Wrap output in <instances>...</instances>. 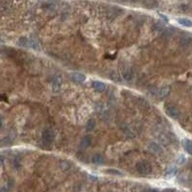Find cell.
Segmentation results:
<instances>
[{
    "label": "cell",
    "instance_id": "1",
    "mask_svg": "<svg viewBox=\"0 0 192 192\" xmlns=\"http://www.w3.org/2000/svg\"><path fill=\"white\" fill-rule=\"evenodd\" d=\"M136 169L140 175H149L152 172V166L146 160H141L136 164Z\"/></svg>",
    "mask_w": 192,
    "mask_h": 192
},
{
    "label": "cell",
    "instance_id": "2",
    "mask_svg": "<svg viewBox=\"0 0 192 192\" xmlns=\"http://www.w3.org/2000/svg\"><path fill=\"white\" fill-rule=\"evenodd\" d=\"M17 44L19 46H21V47H31V48H34L36 50H38L39 47H38V44L35 42V40L33 39H29L27 38H21L19 40H18V42Z\"/></svg>",
    "mask_w": 192,
    "mask_h": 192
},
{
    "label": "cell",
    "instance_id": "3",
    "mask_svg": "<svg viewBox=\"0 0 192 192\" xmlns=\"http://www.w3.org/2000/svg\"><path fill=\"white\" fill-rule=\"evenodd\" d=\"M55 138V133L51 129H45L42 132V141L45 144H51Z\"/></svg>",
    "mask_w": 192,
    "mask_h": 192
},
{
    "label": "cell",
    "instance_id": "4",
    "mask_svg": "<svg viewBox=\"0 0 192 192\" xmlns=\"http://www.w3.org/2000/svg\"><path fill=\"white\" fill-rule=\"evenodd\" d=\"M165 112L166 114L170 116V117H172V118H178L180 115H181V113H180V110L174 107V106H166L165 108Z\"/></svg>",
    "mask_w": 192,
    "mask_h": 192
},
{
    "label": "cell",
    "instance_id": "5",
    "mask_svg": "<svg viewBox=\"0 0 192 192\" xmlns=\"http://www.w3.org/2000/svg\"><path fill=\"white\" fill-rule=\"evenodd\" d=\"M62 84H63L62 77H60V75L56 76L53 80V83H52V87H53V90L55 92L60 90V88L62 87Z\"/></svg>",
    "mask_w": 192,
    "mask_h": 192
},
{
    "label": "cell",
    "instance_id": "6",
    "mask_svg": "<svg viewBox=\"0 0 192 192\" xmlns=\"http://www.w3.org/2000/svg\"><path fill=\"white\" fill-rule=\"evenodd\" d=\"M71 79L76 83H83L86 81V75L80 72H74L71 74Z\"/></svg>",
    "mask_w": 192,
    "mask_h": 192
},
{
    "label": "cell",
    "instance_id": "7",
    "mask_svg": "<svg viewBox=\"0 0 192 192\" xmlns=\"http://www.w3.org/2000/svg\"><path fill=\"white\" fill-rule=\"evenodd\" d=\"M170 93V87H161L160 89H159L158 92V95L160 99H164L166 98Z\"/></svg>",
    "mask_w": 192,
    "mask_h": 192
},
{
    "label": "cell",
    "instance_id": "8",
    "mask_svg": "<svg viewBox=\"0 0 192 192\" xmlns=\"http://www.w3.org/2000/svg\"><path fill=\"white\" fill-rule=\"evenodd\" d=\"M92 87H94V89H96L97 92H102L106 89V85L103 82H100V81H94L92 83Z\"/></svg>",
    "mask_w": 192,
    "mask_h": 192
},
{
    "label": "cell",
    "instance_id": "9",
    "mask_svg": "<svg viewBox=\"0 0 192 192\" xmlns=\"http://www.w3.org/2000/svg\"><path fill=\"white\" fill-rule=\"evenodd\" d=\"M92 161L94 163V164H102L104 163V161H105V159L102 155H100V154H96L95 156L92 157Z\"/></svg>",
    "mask_w": 192,
    "mask_h": 192
},
{
    "label": "cell",
    "instance_id": "10",
    "mask_svg": "<svg viewBox=\"0 0 192 192\" xmlns=\"http://www.w3.org/2000/svg\"><path fill=\"white\" fill-rule=\"evenodd\" d=\"M149 149H150L151 152L156 153V154H157V153H160L161 151H163V149H161L160 145H159V144L156 143V142L150 143V145H149Z\"/></svg>",
    "mask_w": 192,
    "mask_h": 192
},
{
    "label": "cell",
    "instance_id": "11",
    "mask_svg": "<svg viewBox=\"0 0 192 192\" xmlns=\"http://www.w3.org/2000/svg\"><path fill=\"white\" fill-rule=\"evenodd\" d=\"M122 76H123V79H124V80H126V81H131V80L133 79V76H134L133 70L130 69V68L125 69L123 74H122Z\"/></svg>",
    "mask_w": 192,
    "mask_h": 192
},
{
    "label": "cell",
    "instance_id": "12",
    "mask_svg": "<svg viewBox=\"0 0 192 192\" xmlns=\"http://www.w3.org/2000/svg\"><path fill=\"white\" fill-rule=\"evenodd\" d=\"M183 144H184V148L185 150L188 154H191L192 155V141L189 140V139H185L183 141Z\"/></svg>",
    "mask_w": 192,
    "mask_h": 192
},
{
    "label": "cell",
    "instance_id": "13",
    "mask_svg": "<svg viewBox=\"0 0 192 192\" xmlns=\"http://www.w3.org/2000/svg\"><path fill=\"white\" fill-rule=\"evenodd\" d=\"M90 144H92V136H85L82 141H81V148H87L88 147Z\"/></svg>",
    "mask_w": 192,
    "mask_h": 192
},
{
    "label": "cell",
    "instance_id": "14",
    "mask_svg": "<svg viewBox=\"0 0 192 192\" xmlns=\"http://www.w3.org/2000/svg\"><path fill=\"white\" fill-rule=\"evenodd\" d=\"M178 22L185 27H192V20L188 18H178Z\"/></svg>",
    "mask_w": 192,
    "mask_h": 192
},
{
    "label": "cell",
    "instance_id": "15",
    "mask_svg": "<svg viewBox=\"0 0 192 192\" xmlns=\"http://www.w3.org/2000/svg\"><path fill=\"white\" fill-rule=\"evenodd\" d=\"M95 127V120L94 119H89L87 121V123L86 125V129L87 132H90V131H92Z\"/></svg>",
    "mask_w": 192,
    "mask_h": 192
},
{
    "label": "cell",
    "instance_id": "16",
    "mask_svg": "<svg viewBox=\"0 0 192 192\" xmlns=\"http://www.w3.org/2000/svg\"><path fill=\"white\" fill-rule=\"evenodd\" d=\"M177 174V167L175 166H172V167H170L168 170H167V172H166V176L167 177H173Z\"/></svg>",
    "mask_w": 192,
    "mask_h": 192
},
{
    "label": "cell",
    "instance_id": "17",
    "mask_svg": "<svg viewBox=\"0 0 192 192\" xmlns=\"http://www.w3.org/2000/svg\"><path fill=\"white\" fill-rule=\"evenodd\" d=\"M106 173L108 174H110V175H119V176H122V172H120V171H118L117 169H109L106 171Z\"/></svg>",
    "mask_w": 192,
    "mask_h": 192
},
{
    "label": "cell",
    "instance_id": "18",
    "mask_svg": "<svg viewBox=\"0 0 192 192\" xmlns=\"http://www.w3.org/2000/svg\"><path fill=\"white\" fill-rule=\"evenodd\" d=\"M184 160H185V158H184V157H181V159H178V163H179L180 164H181V163H184Z\"/></svg>",
    "mask_w": 192,
    "mask_h": 192
},
{
    "label": "cell",
    "instance_id": "19",
    "mask_svg": "<svg viewBox=\"0 0 192 192\" xmlns=\"http://www.w3.org/2000/svg\"><path fill=\"white\" fill-rule=\"evenodd\" d=\"M159 16H160V17H161V18H163V19H164V21H165V22H167V21H168L167 17H166V16H165L164 15H159Z\"/></svg>",
    "mask_w": 192,
    "mask_h": 192
},
{
    "label": "cell",
    "instance_id": "20",
    "mask_svg": "<svg viewBox=\"0 0 192 192\" xmlns=\"http://www.w3.org/2000/svg\"><path fill=\"white\" fill-rule=\"evenodd\" d=\"M5 100V101H7V98L5 97V96H3V95H0V101H2V100Z\"/></svg>",
    "mask_w": 192,
    "mask_h": 192
}]
</instances>
